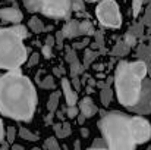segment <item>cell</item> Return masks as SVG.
Wrapping results in <instances>:
<instances>
[{"instance_id":"cell-29","label":"cell","mask_w":151,"mask_h":150,"mask_svg":"<svg viewBox=\"0 0 151 150\" xmlns=\"http://www.w3.org/2000/svg\"><path fill=\"white\" fill-rule=\"evenodd\" d=\"M63 38H65V36L62 34V31H59L56 34V47L57 49H62L63 47Z\"/></svg>"},{"instance_id":"cell-23","label":"cell","mask_w":151,"mask_h":150,"mask_svg":"<svg viewBox=\"0 0 151 150\" xmlns=\"http://www.w3.org/2000/svg\"><path fill=\"white\" fill-rule=\"evenodd\" d=\"M65 113H66L68 118L73 119V118H76V115H79V110H78L76 104H73V106H66L65 107Z\"/></svg>"},{"instance_id":"cell-31","label":"cell","mask_w":151,"mask_h":150,"mask_svg":"<svg viewBox=\"0 0 151 150\" xmlns=\"http://www.w3.org/2000/svg\"><path fill=\"white\" fill-rule=\"evenodd\" d=\"M41 53H43V56H44L46 59H50L51 57V47L47 46V44H44V46L41 47Z\"/></svg>"},{"instance_id":"cell-30","label":"cell","mask_w":151,"mask_h":150,"mask_svg":"<svg viewBox=\"0 0 151 150\" xmlns=\"http://www.w3.org/2000/svg\"><path fill=\"white\" fill-rule=\"evenodd\" d=\"M38 60H40V54H38V53H32V56H31V57H29V60H28V66L31 68V66L37 65V63H38Z\"/></svg>"},{"instance_id":"cell-38","label":"cell","mask_w":151,"mask_h":150,"mask_svg":"<svg viewBox=\"0 0 151 150\" xmlns=\"http://www.w3.org/2000/svg\"><path fill=\"white\" fill-rule=\"evenodd\" d=\"M85 119H87V118H85V116H84V115L81 113V115L78 116V122H79V125H82V124L85 122Z\"/></svg>"},{"instance_id":"cell-1","label":"cell","mask_w":151,"mask_h":150,"mask_svg":"<svg viewBox=\"0 0 151 150\" xmlns=\"http://www.w3.org/2000/svg\"><path fill=\"white\" fill-rule=\"evenodd\" d=\"M37 91L32 81L24 74L9 71L0 75V113L6 118L28 122L37 109Z\"/></svg>"},{"instance_id":"cell-27","label":"cell","mask_w":151,"mask_h":150,"mask_svg":"<svg viewBox=\"0 0 151 150\" xmlns=\"http://www.w3.org/2000/svg\"><path fill=\"white\" fill-rule=\"evenodd\" d=\"M75 59H78V57H76L75 50L70 49V47H66V62H68V63H70V62H73Z\"/></svg>"},{"instance_id":"cell-40","label":"cell","mask_w":151,"mask_h":150,"mask_svg":"<svg viewBox=\"0 0 151 150\" xmlns=\"http://www.w3.org/2000/svg\"><path fill=\"white\" fill-rule=\"evenodd\" d=\"M51 118H53V112H50V113L46 116V119H44V121H46V124H50V122H51Z\"/></svg>"},{"instance_id":"cell-37","label":"cell","mask_w":151,"mask_h":150,"mask_svg":"<svg viewBox=\"0 0 151 150\" xmlns=\"http://www.w3.org/2000/svg\"><path fill=\"white\" fill-rule=\"evenodd\" d=\"M87 44H88V41H87V40H85V41H82V43H75V44H73V49H84Z\"/></svg>"},{"instance_id":"cell-41","label":"cell","mask_w":151,"mask_h":150,"mask_svg":"<svg viewBox=\"0 0 151 150\" xmlns=\"http://www.w3.org/2000/svg\"><path fill=\"white\" fill-rule=\"evenodd\" d=\"M87 80H88V84H90V86H93V87H94V86H96V84H97V83H96V81H94V78H91V77H88V78H87Z\"/></svg>"},{"instance_id":"cell-21","label":"cell","mask_w":151,"mask_h":150,"mask_svg":"<svg viewBox=\"0 0 151 150\" xmlns=\"http://www.w3.org/2000/svg\"><path fill=\"white\" fill-rule=\"evenodd\" d=\"M70 7L75 12H84L85 10V1L84 0H70Z\"/></svg>"},{"instance_id":"cell-6","label":"cell","mask_w":151,"mask_h":150,"mask_svg":"<svg viewBox=\"0 0 151 150\" xmlns=\"http://www.w3.org/2000/svg\"><path fill=\"white\" fill-rule=\"evenodd\" d=\"M129 130L137 146L147 143L151 138V124L142 116H129Z\"/></svg>"},{"instance_id":"cell-20","label":"cell","mask_w":151,"mask_h":150,"mask_svg":"<svg viewBox=\"0 0 151 150\" xmlns=\"http://www.w3.org/2000/svg\"><path fill=\"white\" fill-rule=\"evenodd\" d=\"M144 1H145V0H132V15H134L135 18L141 13Z\"/></svg>"},{"instance_id":"cell-35","label":"cell","mask_w":151,"mask_h":150,"mask_svg":"<svg viewBox=\"0 0 151 150\" xmlns=\"http://www.w3.org/2000/svg\"><path fill=\"white\" fill-rule=\"evenodd\" d=\"M4 137H6V131H4V125H3V121L0 119V143H3Z\"/></svg>"},{"instance_id":"cell-11","label":"cell","mask_w":151,"mask_h":150,"mask_svg":"<svg viewBox=\"0 0 151 150\" xmlns=\"http://www.w3.org/2000/svg\"><path fill=\"white\" fill-rule=\"evenodd\" d=\"M62 34L65 36V38H75L79 36V21L78 19H70L65 24Z\"/></svg>"},{"instance_id":"cell-18","label":"cell","mask_w":151,"mask_h":150,"mask_svg":"<svg viewBox=\"0 0 151 150\" xmlns=\"http://www.w3.org/2000/svg\"><path fill=\"white\" fill-rule=\"evenodd\" d=\"M97 51H94V50H91V49H87L85 50V54H84V66L85 68H88L96 59H97Z\"/></svg>"},{"instance_id":"cell-5","label":"cell","mask_w":151,"mask_h":150,"mask_svg":"<svg viewBox=\"0 0 151 150\" xmlns=\"http://www.w3.org/2000/svg\"><path fill=\"white\" fill-rule=\"evenodd\" d=\"M96 16L103 27L107 28H120L122 15L119 4L114 0H101L96 7Z\"/></svg>"},{"instance_id":"cell-22","label":"cell","mask_w":151,"mask_h":150,"mask_svg":"<svg viewBox=\"0 0 151 150\" xmlns=\"http://www.w3.org/2000/svg\"><path fill=\"white\" fill-rule=\"evenodd\" d=\"M40 86L43 87V88H46V90H53V88H56V86H54V80H53V77H46L44 78V81H40Z\"/></svg>"},{"instance_id":"cell-2","label":"cell","mask_w":151,"mask_h":150,"mask_svg":"<svg viewBox=\"0 0 151 150\" xmlns=\"http://www.w3.org/2000/svg\"><path fill=\"white\" fill-rule=\"evenodd\" d=\"M148 74V68L145 62L135 60V62H125L122 60L114 74V87L116 96L122 106L125 107H137L142 100V81Z\"/></svg>"},{"instance_id":"cell-36","label":"cell","mask_w":151,"mask_h":150,"mask_svg":"<svg viewBox=\"0 0 151 150\" xmlns=\"http://www.w3.org/2000/svg\"><path fill=\"white\" fill-rule=\"evenodd\" d=\"M46 44H47V46H50V47H53V46L56 44V40H54V37H53V36H49V37L46 38Z\"/></svg>"},{"instance_id":"cell-42","label":"cell","mask_w":151,"mask_h":150,"mask_svg":"<svg viewBox=\"0 0 151 150\" xmlns=\"http://www.w3.org/2000/svg\"><path fill=\"white\" fill-rule=\"evenodd\" d=\"M12 147H13L15 150H22V149H24L22 146H18V144H12Z\"/></svg>"},{"instance_id":"cell-16","label":"cell","mask_w":151,"mask_h":150,"mask_svg":"<svg viewBox=\"0 0 151 150\" xmlns=\"http://www.w3.org/2000/svg\"><path fill=\"white\" fill-rule=\"evenodd\" d=\"M41 3L43 0H24V6L28 12L34 13V12H38L41 9Z\"/></svg>"},{"instance_id":"cell-19","label":"cell","mask_w":151,"mask_h":150,"mask_svg":"<svg viewBox=\"0 0 151 150\" xmlns=\"http://www.w3.org/2000/svg\"><path fill=\"white\" fill-rule=\"evenodd\" d=\"M101 101H103V104L104 106H107L109 103H110V99H111V91H110V88H109V86H104L103 88H101Z\"/></svg>"},{"instance_id":"cell-34","label":"cell","mask_w":151,"mask_h":150,"mask_svg":"<svg viewBox=\"0 0 151 150\" xmlns=\"http://www.w3.org/2000/svg\"><path fill=\"white\" fill-rule=\"evenodd\" d=\"M72 83H73V88H75L76 91H79V88H81V81H79V75H76V77H72Z\"/></svg>"},{"instance_id":"cell-15","label":"cell","mask_w":151,"mask_h":150,"mask_svg":"<svg viewBox=\"0 0 151 150\" xmlns=\"http://www.w3.org/2000/svg\"><path fill=\"white\" fill-rule=\"evenodd\" d=\"M69 65H70V75H72V77L81 75V74H84V71H85L84 63H81L78 59H75V60H73V62H70Z\"/></svg>"},{"instance_id":"cell-46","label":"cell","mask_w":151,"mask_h":150,"mask_svg":"<svg viewBox=\"0 0 151 150\" xmlns=\"http://www.w3.org/2000/svg\"><path fill=\"white\" fill-rule=\"evenodd\" d=\"M87 1H90V3H94V1H97V0H87Z\"/></svg>"},{"instance_id":"cell-4","label":"cell","mask_w":151,"mask_h":150,"mask_svg":"<svg viewBox=\"0 0 151 150\" xmlns=\"http://www.w3.org/2000/svg\"><path fill=\"white\" fill-rule=\"evenodd\" d=\"M27 57L28 50L15 27L0 28V69L16 71L27 62Z\"/></svg>"},{"instance_id":"cell-8","label":"cell","mask_w":151,"mask_h":150,"mask_svg":"<svg viewBox=\"0 0 151 150\" xmlns=\"http://www.w3.org/2000/svg\"><path fill=\"white\" fill-rule=\"evenodd\" d=\"M0 19L6 24H21V21L24 19V15L22 12L16 7V6H12V7H1L0 9Z\"/></svg>"},{"instance_id":"cell-14","label":"cell","mask_w":151,"mask_h":150,"mask_svg":"<svg viewBox=\"0 0 151 150\" xmlns=\"http://www.w3.org/2000/svg\"><path fill=\"white\" fill-rule=\"evenodd\" d=\"M59 101H60V91H53L50 94V97H49V103H47V109H49V112H56V109H57V106H59Z\"/></svg>"},{"instance_id":"cell-39","label":"cell","mask_w":151,"mask_h":150,"mask_svg":"<svg viewBox=\"0 0 151 150\" xmlns=\"http://www.w3.org/2000/svg\"><path fill=\"white\" fill-rule=\"evenodd\" d=\"M81 134H82L84 137H88V134H90L88 128H81Z\"/></svg>"},{"instance_id":"cell-25","label":"cell","mask_w":151,"mask_h":150,"mask_svg":"<svg viewBox=\"0 0 151 150\" xmlns=\"http://www.w3.org/2000/svg\"><path fill=\"white\" fill-rule=\"evenodd\" d=\"M15 137H16V130H15V127H9L7 131H6V140H7V143H9V144H13Z\"/></svg>"},{"instance_id":"cell-44","label":"cell","mask_w":151,"mask_h":150,"mask_svg":"<svg viewBox=\"0 0 151 150\" xmlns=\"http://www.w3.org/2000/svg\"><path fill=\"white\" fill-rule=\"evenodd\" d=\"M56 115H57V118H59V119H63V112H57Z\"/></svg>"},{"instance_id":"cell-9","label":"cell","mask_w":151,"mask_h":150,"mask_svg":"<svg viewBox=\"0 0 151 150\" xmlns=\"http://www.w3.org/2000/svg\"><path fill=\"white\" fill-rule=\"evenodd\" d=\"M62 91H63V96L66 100V104L68 106H73L78 103V94H76V90L73 88L72 83L68 80V78H62Z\"/></svg>"},{"instance_id":"cell-33","label":"cell","mask_w":151,"mask_h":150,"mask_svg":"<svg viewBox=\"0 0 151 150\" xmlns=\"http://www.w3.org/2000/svg\"><path fill=\"white\" fill-rule=\"evenodd\" d=\"M62 130H63V137H68V136L72 133L70 125H69L68 122H63V124H62Z\"/></svg>"},{"instance_id":"cell-12","label":"cell","mask_w":151,"mask_h":150,"mask_svg":"<svg viewBox=\"0 0 151 150\" xmlns=\"http://www.w3.org/2000/svg\"><path fill=\"white\" fill-rule=\"evenodd\" d=\"M96 34V28L94 25L91 24V21L88 19H82L79 21V36H87V37H91Z\"/></svg>"},{"instance_id":"cell-24","label":"cell","mask_w":151,"mask_h":150,"mask_svg":"<svg viewBox=\"0 0 151 150\" xmlns=\"http://www.w3.org/2000/svg\"><path fill=\"white\" fill-rule=\"evenodd\" d=\"M43 147L44 149H60V146H59V143H57V140L54 138V137H49L46 141H44V144H43Z\"/></svg>"},{"instance_id":"cell-10","label":"cell","mask_w":151,"mask_h":150,"mask_svg":"<svg viewBox=\"0 0 151 150\" xmlns=\"http://www.w3.org/2000/svg\"><path fill=\"white\" fill-rule=\"evenodd\" d=\"M79 110L88 119V118H93L99 112V107L96 106V103L93 101L91 97H84V99L79 101Z\"/></svg>"},{"instance_id":"cell-17","label":"cell","mask_w":151,"mask_h":150,"mask_svg":"<svg viewBox=\"0 0 151 150\" xmlns=\"http://www.w3.org/2000/svg\"><path fill=\"white\" fill-rule=\"evenodd\" d=\"M19 137L24 138V140H27V141H38V136L37 134H32L25 127H21L19 128Z\"/></svg>"},{"instance_id":"cell-32","label":"cell","mask_w":151,"mask_h":150,"mask_svg":"<svg viewBox=\"0 0 151 150\" xmlns=\"http://www.w3.org/2000/svg\"><path fill=\"white\" fill-rule=\"evenodd\" d=\"M53 130H54V133L57 134V137H59V138H65V137H63V130H62V124H54V125H53Z\"/></svg>"},{"instance_id":"cell-7","label":"cell","mask_w":151,"mask_h":150,"mask_svg":"<svg viewBox=\"0 0 151 150\" xmlns=\"http://www.w3.org/2000/svg\"><path fill=\"white\" fill-rule=\"evenodd\" d=\"M72 7L70 0H43L40 12L44 16H49L53 19H63L69 18Z\"/></svg>"},{"instance_id":"cell-43","label":"cell","mask_w":151,"mask_h":150,"mask_svg":"<svg viewBox=\"0 0 151 150\" xmlns=\"http://www.w3.org/2000/svg\"><path fill=\"white\" fill-rule=\"evenodd\" d=\"M53 72H54L56 75H60V72H62V71H60L59 68H54V69H53Z\"/></svg>"},{"instance_id":"cell-13","label":"cell","mask_w":151,"mask_h":150,"mask_svg":"<svg viewBox=\"0 0 151 150\" xmlns=\"http://www.w3.org/2000/svg\"><path fill=\"white\" fill-rule=\"evenodd\" d=\"M28 27H29V30H32V33H35V34H40L41 31H44V24H43V21L40 19V18H37V16H32L29 21H28Z\"/></svg>"},{"instance_id":"cell-3","label":"cell","mask_w":151,"mask_h":150,"mask_svg":"<svg viewBox=\"0 0 151 150\" xmlns=\"http://www.w3.org/2000/svg\"><path fill=\"white\" fill-rule=\"evenodd\" d=\"M103 138L109 149L132 150L137 144L132 140L129 130V116L119 110H110L103 113L97 124Z\"/></svg>"},{"instance_id":"cell-26","label":"cell","mask_w":151,"mask_h":150,"mask_svg":"<svg viewBox=\"0 0 151 150\" xmlns=\"http://www.w3.org/2000/svg\"><path fill=\"white\" fill-rule=\"evenodd\" d=\"M123 41H125V44H126L128 47H134V46L137 44V38H135V36H134V34H131V33L125 36Z\"/></svg>"},{"instance_id":"cell-28","label":"cell","mask_w":151,"mask_h":150,"mask_svg":"<svg viewBox=\"0 0 151 150\" xmlns=\"http://www.w3.org/2000/svg\"><path fill=\"white\" fill-rule=\"evenodd\" d=\"M99 147H100V149H104V147H106V149H109V147H107L106 140H103V138H97V140L91 144V149H99Z\"/></svg>"},{"instance_id":"cell-45","label":"cell","mask_w":151,"mask_h":150,"mask_svg":"<svg viewBox=\"0 0 151 150\" xmlns=\"http://www.w3.org/2000/svg\"><path fill=\"white\" fill-rule=\"evenodd\" d=\"M81 147V143H79V140H76L75 141V149H79Z\"/></svg>"}]
</instances>
